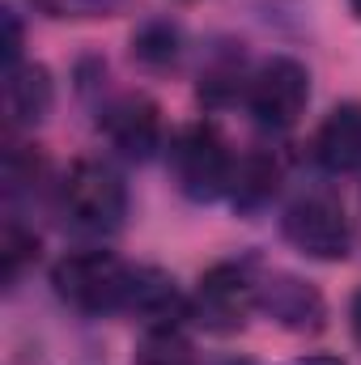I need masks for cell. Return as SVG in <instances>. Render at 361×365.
Masks as SVG:
<instances>
[{
    "mask_svg": "<svg viewBox=\"0 0 361 365\" xmlns=\"http://www.w3.org/2000/svg\"><path fill=\"white\" fill-rule=\"evenodd\" d=\"M51 289L77 314H115L132 306L136 268L111 251H77L51 268Z\"/></svg>",
    "mask_w": 361,
    "mask_h": 365,
    "instance_id": "cell-1",
    "label": "cell"
},
{
    "mask_svg": "<svg viewBox=\"0 0 361 365\" xmlns=\"http://www.w3.org/2000/svg\"><path fill=\"white\" fill-rule=\"evenodd\" d=\"M166 166H171L175 187L187 200H195V204H213V200L230 195L234 158H230V145L221 140V132L213 123H187V128H179L171 136Z\"/></svg>",
    "mask_w": 361,
    "mask_h": 365,
    "instance_id": "cell-2",
    "label": "cell"
},
{
    "mask_svg": "<svg viewBox=\"0 0 361 365\" xmlns=\"http://www.w3.org/2000/svg\"><path fill=\"white\" fill-rule=\"evenodd\" d=\"M280 234L293 251H302L306 259H323V264H340L353 251L349 212H345L340 195H332V191L298 195L280 217Z\"/></svg>",
    "mask_w": 361,
    "mask_h": 365,
    "instance_id": "cell-3",
    "label": "cell"
},
{
    "mask_svg": "<svg viewBox=\"0 0 361 365\" xmlns=\"http://www.w3.org/2000/svg\"><path fill=\"white\" fill-rule=\"evenodd\" d=\"M60 212L86 234H115L128 217V187L106 162H77L60 182Z\"/></svg>",
    "mask_w": 361,
    "mask_h": 365,
    "instance_id": "cell-4",
    "label": "cell"
},
{
    "mask_svg": "<svg viewBox=\"0 0 361 365\" xmlns=\"http://www.w3.org/2000/svg\"><path fill=\"white\" fill-rule=\"evenodd\" d=\"M255 293H260V280L251 276V264H213L200 276L187 310L204 331L234 336V331L247 327L251 310H260Z\"/></svg>",
    "mask_w": 361,
    "mask_h": 365,
    "instance_id": "cell-5",
    "label": "cell"
},
{
    "mask_svg": "<svg viewBox=\"0 0 361 365\" xmlns=\"http://www.w3.org/2000/svg\"><path fill=\"white\" fill-rule=\"evenodd\" d=\"M247 110L255 115L260 128L268 132H289L310 102V73L293 56H272L247 77Z\"/></svg>",
    "mask_w": 361,
    "mask_h": 365,
    "instance_id": "cell-6",
    "label": "cell"
},
{
    "mask_svg": "<svg viewBox=\"0 0 361 365\" xmlns=\"http://www.w3.org/2000/svg\"><path fill=\"white\" fill-rule=\"evenodd\" d=\"M98 132L128 162H149L162 145V110L145 93H119L98 110Z\"/></svg>",
    "mask_w": 361,
    "mask_h": 365,
    "instance_id": "cell-7",
    "label": "cell"
},
{
    "mask_svg": "<svg viewBox=\"0 0 361 365\" xmlns=\"http://www.w3.org/2000/svg\"><path fill=\"white\" fill-rule=\"evenodd\" d=\"M255 302H260V310L268 314L272 323H280L285 331H298V336H315V331H323V323H327V302H323V293H319L310 280H302V276H293V272L260 276Z\"/></svg>",
    "mask_w": 361,
    "mask_h": 365,
    "instance_id": "cell-8",
    "label": "cell"
},
{
    "mask_svg": "<svg viewBox=\"0 0 361 365\" xmlns=\"http://www.w3.org/2000/svg\"><path fill=\"white\" fill-rule=\"evenodd\" d=\"M56 106V86L47 64L39 60H21L13 68H4V110L13 128H39Z\"/></svg>",
    "mask_w": 361,
    "mask_h": 365,
    "instance_id": "cell-9",
    "label": "cell"
},
{
    "mask_svg": "<svg viewBox=\"0 0 361 365\" xmlns=\"http://www.w3.org/2000/svg\"><path fill=\"white\" fill-rule=\"evenodd\" d=\"M315 162L332 175L361 170V102L336 106L315 132Z\"/></svg>",
    "mask_w": 361,
    "mask_h": 365,
    "instance_id": "cell-10",
    "label": "cell"
},
{
    "mask_svg": "<svg viewBox=\"0 0 361 365\" xmlns=\"http://www.w3.org/2000/svg\"><path fill=\"white\" fill-rule=\"evenodd\" d=\"M280 182V166L268 153H247L243 162H234V179H230V200L238 212H260L276 195Z\"/></svg>",
    "mask_w": 361,
    "mask_h": 365,
    "instance_id": "cell-11",
    "label": "cell"
},
{
    "mask_svg": "<svg viewBox=\"0 0 361 365\" xmlns=\"http://www.w3.org/2000/svg\"><path fill=\"white\" fill-rule=\"evenodd\" d=\"M179 51H183V38H179V26L171 21H145L136 34H132V60L162 73V68H175L179 64Z\"/></svg>",
    "mask_w": 361,
    "mask_h": 365,
    "instance_id": "cell-12",
    "label": "cell"
},
{
    "mask_svg": "<svg viewBox=\"0 0 361 365\" xmlns=\"http://www.w3.org/2000/svg\"><path fill=\"white\" fill-rule=\"evenodd\" d=\"M136 361L141 365H195V353L179 331V323H158L145 327L141 344H136Z\"/></svg>",
    "mask_w": 361,
    "mask_h": 365,
    "instance_id": "cell-13",
    "label": "cell"
},
{
    "mask_svg": "<svg viewBox=\"0 0 361 365\" xmlns=\"http://www.w3.org/2000/svg\"><path fill=\"white\" fill-rule=\"evenodd\" d=\"M34 255H39V238H34L26 225L9 221V225H4V242H0L4 280H9V284H17V276L26 272V264H34Z\"/></svg>",
    "mask_w": 361,
    "mask_h": 365,
    "instance_id": "cell-14",
    "label": "cell"
},
{
    "mask_svg": "<svg viewBox=\"0 0 361 365\" xmlns=\"http://www.w3.org/2000/svg\"><path fill=\"white\" fill-rule=\"evenodd\" d=\"M47 17H73V21H86V17H115L123 9V0H34Z\"/></svg>",
    "mask_w": 361,
    "mask_h": 365,
    "instance_id": "cell-15",
    "label": "cell"
},
{
    "mask_svg": "<svg viewBox=\"0 0 361 365\" xmlns=\"http://www.w3.org/2000/svg\"><path fill=\"white\" fill-rule=\"evenodd\" d=\"M0 21H4V68H13V64H21V21L13 9H4Z\"/></svg>",
    "mask_w": 361,
    "mask_h": 365,
    "instance_id": "cell-16",
    "label": "cell"
},
{
    "mask_svg": "<svg viewBox=\"0 0 361 365\" xmlns=\"http://www.w3.org/2000/svg\"><path fill=\"white\" fill-rule=\"evenodd\" d=\"M349 327H353V340L361 344V289L353 293V306H349Z\"/></svg>",
    "mask_w": 361,
    "mask_h": 365,
    "instance_id": "cell-17",
    "label": "cell"
},
{
    "mask_svg": "<svg viewBox=\"0 0 361 365\" xmlns=\"http://www.w3.org/2000/svg\"><path fill=\"white\" fill-rule=\"evenodd\" d=\"M293 365H345L340 357H327V353H315V357H302V361H293Z\"/></svg>",
    "mask_w": 361,
    "mask_h": 365,
    "instance_id": "cell-18",
    "label": "cell"
},
{
    "mask_svg": "<svg viewBox=\"0 0 361 365\" xmlns=\"http://www.w3.org/2000/svg\"><path fill=\"white\" fill-rule=\"evenodd\" d=\"M349 9H353V17H361V0H349Z\"/></svg>",
    "mask_w": 361,
    "mask_h": 365,
    "instance_id": "cell-19",
    "label": "cell"
},
{
    "mask_svg": "<svg viewBox=\"0 0 361 365\" xmlns=\"http://www.w3.org/2000/svg\"><path fill=\"white\" fill-rule=\"evenodd\" d=\"M221 365H251V361H243V357H238V361H221Z\"/></svg>",
    "mask_w": 361,
    "mask_h": 365,
    "instance_id": "cell-20",
    "label": "cell"
}]
</instances>
